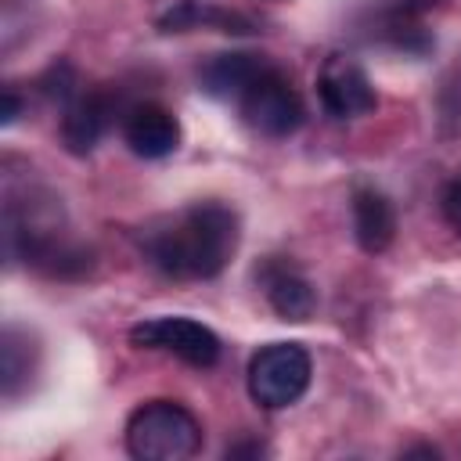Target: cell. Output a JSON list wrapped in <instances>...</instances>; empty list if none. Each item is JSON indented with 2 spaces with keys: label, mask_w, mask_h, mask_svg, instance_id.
I'll return each mask as SVG.
<instances>
[{
  "label": "cell",
  "mask_w": 461,
  "mask_h": 461,
  "mask_svg": "<svg viewBox=\"0 0 461 461\" xmlns=\"http://www.w3.org/2000/svg\"><path fill=\"white\" fill-rule=\"evenodd\" d=\"M130 342L137 349L173 353L191 367H212L220 360V339L212 328L191 317H151L130 328Z\"/></svg>",
  "instance_id": "cell-5"
},
{
  "label": "cell",
  "mask_w": 461,
  "mask_h": 461,
  "mask_svg": "<svg viewBox=\"0 0 461 461\" xmlns=\"http://www.w3.org/2000/svg\"><path fill=\"white\" fill-rule=\"evenodd\" d=\"M353 238L371 256H378L393 245L396 212H393V202L382 191H375V187H357L353 191Z\"/></svg>",
  "instance_id": "cell-10"
},
{
  "label": "cell",
  "mask_w": 461,
  "mask_h": 461,
  "mask_svg": "<svg viewBox=\"0 0 461 461\" xmlns=\"http://www.w3.org/2000/svg\"><path fill=\"white\" fill-rule=\"evenodd\" d=\"M259 285H263V295L267 303L274 306V313L281 321H306L317 306V292L310 285V277L292 267L288 259H267L259 270H256Z\"/></svg>",
  "instance_id": "cell-8"
},
{
  "label": "cell",
  "mask_w": 461,
  "mask_h": 461,
  "mask_svg": "<svg viewBox=\"0 0 461 461\" xmlns=\"http://www.w3.org/2000/svg\"><path fill=\"white\" fill-rule=\"evenodd\" d=\"M40 364V346L29 328L7 324L0 335V389L4 400H18L29 389V378L36 375Z\"/></svg>",
  "instance_id": "cell-11"
},
{
  "label": "cell",
  "mask_w": 461,
  "mask_h": 461,
  "mask_svg": "<svg viewBox=\"0 0 461 461\" xmlns=\"http://www.w3.org/2000/svg\"><path fill=\"white\" fill-rule=\"evenodd\" d=\"M270 61L263 58V54H245V50H238V54H216L202 72H198V79H202V90L205 94H212V97H241L245 90H249V83L267 68Z\"/></svg>",
  "instance_id": "cell-13"
},
{
  "label": "cell",
  "mask_w": 461,
  "mask_h": 461,
  "mask_svg": "<svg viewBox=\"0 0 461 461\" xmlns=\"http://www.w3.org/2000/svg\"><path fill=\"white\" fill-rule=\"evenodd\" d=\"M317 97L331 119H360L378 104L367 72L346 54L324 58V65L317 72Z\"/></svg>",
  "instance_id": "cell-6"
},
{
  "label": "cell",
  "mask_w": 461,
  "mask_h": 461,
  "mask_svg": "<svg viewBox=\"0 0 461 461\" xmlns=\"http://www.w3.org/2000/svg\"><path fill=\"white\" fill-rule=\"evenodd\" d=\"M439 108H443V115H447V119H461V58H457V65L450 68V76L443 79Z\"/></svg>",
  "instance_id": "cell-14"
},
{
  "label": "cell",
  "mask_w": 461,
  "mask_h": 461,
  "mask_svg": "<svg viewBox=\"0 0 461 461\" xmlns=\"http://www.w3.org/2000/svg\"><path fill=\"white\" fill-rule=\"evenodd\" d=\"M122 140L140 158H166L180 144V122H176V115L169 108H162L155 101H144V104L126 108V115H122Z\"/></svg>",
  "instance_id": "cell-7"
},
{
  "label": "cell",
  "mask_w": 461,
  "mask_h": 461,
  "mask_svg": "<svg viewBox=\"0 0 461 461\" xmlns=\"http://www.w3.org/2000/svg\"><path fill=\"white\" fill-rule=\"evenodd\" d=\"M112 122V97L108 94H79L61 112V140L72 155H90L97 140L108 133Z\"/></svg>",
  "instance_id": "cell-9"
},
{
  "label": "cell",
  "mask_w": 461,
  "mask_h": 461,
  "mask_svg": "<svg viewBox=\"0 0 461 461\" xmlns=\"http://www.w3.org/2000/svg\"><path fill=\"white\" fill-rule=\"evenodd\" d=\"M439 205H443V216H447V223L461 234V176H454L447 187H443V198H439Z\"/></svg>",
  "instance_id": "cell-15"
},
{
  "label": "cell",
  "mask_w": 461,
  "mask_h": 461,
  "mask_svg": "<svg viewBox=\"0 0 461 461\" xmlns=\"http://www.w3.org/2000/svg\"><path fill=\"white\" fill-rule=\"evenodd\" d=\"M162 32H191V29H216V32H252V22L230 7H220L216 0H176L162 18Z\"/></svg>",
  "instance_id": "cell-12"
},
{
  "label": "cell",
  "mask_w": 461,
  "mask_h": 461,
  "mask_svg": "<svg viewBox=\"0 0 461 461\" xmlns=\"http://www.w3.org/2000/svg\"><path fill=\"white\" fill-rule=\"evenodd\" d=\"M310 353L299 342H267L249 360V393L259 407L281 411L303 400L310 389Z\"/></svg>",
  "instance_id": "cell-3"
},
{
  "label": "cell",
  "mask_w": 461,
  "mask_h": 461,
  "mask_svg": "<svg viewBox=\"0 0 461 461\" xmlns=\"http://www.w3.org/2000/svg\"><path fill=\"white\" fill-rule=\"evenodd\" d=\"M18 112H22V101H18V94H14V86H7L4 90V126H11L14 119H18Z\"/></svg>",
  "instance_id": "cell-16"
},
{
  "label": "cell",
  "mask_w": 461,
  "mask_h": 461,
  "mask_svg": "<svg viewBox=\"0 0 461 461\" xmlns=\"http://www.w3.org/2000/svg\"><path fill=\"white\" fill-rule=\"evenodd\" d=\"M198 447L202 425L176 400H148L126 421V450L137 461H184Z\"/></svg>",
  "instance_id": "cell-2"
},
{
  "label": "cell",
  "mask_w": 461,
  "mask_h": 461,
  "mask_svg": "<svg viewBox=\"0 0 461 461\" xmlns=\"http://www.w3.org/2000/svg\"><path fill=\"white\" fill-rule=\"evenodd\" d=\"M241 241L238 212L223 202H194L176 216L148 227L140 238L144 259L176 281H209L223 274Z\"/></svg>",
  "instance_id": "cell-1"
},
{
  "label": "cell",
  "mask_w": 461,
  "mask_h": 461,
  "mask_svg": "<svg viewBox=\"0 0 461 461\" xmlns=\"http://www.w3.org/2000/svg\"><path fill=\"white\" fill-rule=\"evenodd\" d=\"M238 108H241V119L249 122V130H256L263 137H292L306 119L299 90L274 65H267L249 83V90L238 97Z\"/></svg>",
  "instance_id": "cell-4"
}]
</instances>
